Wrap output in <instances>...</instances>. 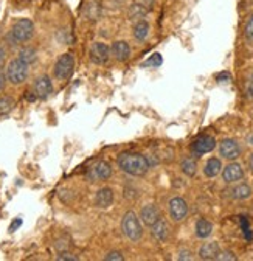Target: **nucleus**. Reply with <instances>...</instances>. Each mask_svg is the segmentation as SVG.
<instances>
[{
  "label": "nucleus",
  "mask_w": 253,
  "mask_h": 261,
  "mask_svg": "<svg viewBox=\"0 0 253 261\" xmlns=\"http://www.w3.org/2000/svg\"><path fill=\"white\" fill-rule=\"evenodd\" d=\"M117 165L123 173L134 177L146 176L151 168L148 157L138 152H121L117 159Z\"/></svg>",
  "instance_id": "1"
},
{
  "label": "nucleus",
  "mask_w": 253,
  "mask_h": 261,
  "mask_svg": "<svg viewBox=\"0 0 253 261\" xmlns=\"http://www.w3.org/2000/svg\"><path fill=\"white\" fill-rule=\"evenodd\" d=\"M121 230L128 240L134 243L140 241L143 237V227L140 218L134 212H128L121 219Z\"/></svg>",
  "instance_id": "2"
},
{
  "label": "nucleus",
  "mask_w": 253,
  "mask_h": 261,
  "mask_svg": "<svg viewBox=\"0 0 253 261\" xmlns=\"http://www.w3.org/2000/svg\"><path fill=\"white\" fill-rule=\"evenodd\" d=\"M28 75H30V65L26 62H23L22 59L16 58L8 62L7 70H5V78L11 84H14V86L23 84L28 80Z\"/></svg>",
  "instance_id": "3"
},
{
  "label": "nucleus",
  "mask_w": 253,
  "mask_h": 261,
  "mask_svg": "<svg viewBox=\"0 0 253 261\" xmlns=\"http://www.w3.org/2000/svg\"><path fill=\"white\" fill-rule=\"evenodd\" d=\"M35 35V25L30 19H19L14 22L10 31V41L13 44H23Z\"/></svg>",
  "instance_id": "4"
},
{
  "label": "nucleus",
  "mask_w": 253,
  "mask_h": 261,
  "mask_svg": "<svg viewBox=\"0 0 253 261\" xmlns=\"http://www.w3.org/2000/svg\"><path fill=\"white\" fill-rule=\"evenodd\" d=\"M75 69V58L70 53H64L58 58V61L54 62V67H53V75L56 80L59 81H64L69 80L73 73Z\"/></svg>",
  "instance_id": "5"
},
{
  "label": "nucleus",
  "mask_w": 253,
  "mask_h": 261,
  "mask_svg": "<svg viewBox=\"0 0 253 261\" xmlns=\"http://www.w3.org/2000/svg\"><path fill=\"white\" fill-rule=\"evenodd\" d=\"M114 170L110 167V163L106 160H100L87 171V179L90 182H106L107 179H110Z\"/></svg>",
  "instance_id": "6"
},
{
  "label": "nucleus",
  "mask_w": 253,
  "mask_h": 261,
  "mask_svg": "<svg viewBox=\"0 0 253 261\" xmlns=\"http://www.w3.org/2000/svg\"><path fill=\"white\" fill-rule=\"evenodd\" d=\"M168 210L174 222H180L188 216V204L183 198H173L168 204Z\"/></svg>",
  "instance_id": "7"
},
{
  "label": "nucleus",
  "mask_w": 253,
  "mask_h": 261,
  "mask_svg": "<svg viewBox=\"0 0 253 261\" xmlns=\"http://www.w3.org/2000/svg\"><path fill=\"white\" fill-rule=\"evenodd\" d=\"M33 93L39 100H45V98H48L53 93V83L48 75H41L36 78L33 84Z\"/></svg>",
  "instance_id": "8"
},
{
  "label": "nucleus",
  "mask_w": 253,
  "mask_h": 261,
  "mask_svg": "<svg viewBox=\"0 0 253 261\" xmlns=\"http://www.w3.org/2000/svg\"><path fill=\"white\" fill-rule=\"evenodd\" d=\"M219 154L227 160H236L241 155V146L235 139H224L219 143Z\"/></svg>",
  "instance_id": "9"
},
{
  "label": "nucleus",
  "mask_w": 253,
  "mask_h": 261,
  "mask_svg": "<svg viewBox=\"0 0 253 261\" xmlns=\"http://www.w3.org/2000/svg\"><path fill=\"white\" fill-rule=\"evenodd\" d=\"M216 148V140L213 136H199L193 143H191V151L194 155H202L207 152H211Z\"/></svg>",
  "instance_id": "10"
},
{
  "label": "nucleus",
  "mask_w": 253,
  "mask_h": 261,
  "mask_svg": "<svg viewBox=\"0 0 253 261\" xmlns=\"http://www.w3.org/2000/svg\"><path fill=\"white\" fill-rule=\"evenodd\" d=\"M89 56L93 64H106L110 59V48L103 42H95L90 47Z\"/></svg>",
  "instance_id": "11"
},
{
  "label": "nucleus",
  "mask_w": 253,
  "mask_h": 261,
  "mask_svg": "<svg viewBox=\"0 0 253 261\" xmlns=\"http://www.w3.org/2000/svg\"><path fill=\"white\" fill-rule=\"evenodd\" d=\"M222 179L226 184H236L244 179V168L236 162H232L224 168L222 171Z\"/></svg>",
  "instance_id": "12"
},
{
  "label": "nucleus",
  "mask_w": 253,
  "mask_h": 261,
  "mask_svg": "<svg viewBox=\"0 0 253 261\" xmlns=\"http://www.w3.org/2000/svg\"><path fill=\"white\" fill-rule=\"evenodd\" d=\"M93 204L97 208H101V210H106L109 208L112 204H114V191L112 188L109 187H103L97 191L95 194V199H93Z\"/></svg>",
  "instance_id": "13"
},
{
  "label": "nucleus",
  "mask_w": 253,
  "mask_h": 261,
  "mask_svg": "<svg viewBox=\"0 0 253 261\" xmlns=\"http://www.w3.org/2000/svg\"><path fill=\"white\" fill-rule=\"evenodd\" d=\"M138 218H140L142 224L151 227L152 224H155L157 221H159V219L162 218V215H160L159 207H155L154 204H149V205H145V207L140 210Z\"/></svg>",
  "instance_id": "14"
},
{
  "label": "nucleus",
  "mask_w": 253,
  "mask_h": 261,
  "mask_svg": "<svg viewBox=\"0 0 253 261\" xmlns=\"http://www.w3.org/2000/svg\"><path fill=\"white\" fill-rule=\"evenodd\" d=\"M151 233L154 237V240H157L159 243H165L170 238V225L165 219H159L155 224L151 225Z\"/></svg>",
  "instance_id": "15"
},
{
  "label": "nucleus",
  "mask_w": 253,
  "mask_h": 261,
  "mask_svg": "<svg viewBox=\"0 0 253 261\" xmlns=\"http://www.w3.org/2000/svg\"><path fill=\"white\" fill-rule=\"evenodd\" d=\"M110 55L117 61L124 62V61H128L129 56H131V47L126 41H115L112 44V47H110Z\"/></svg>",
  "instance_id": "16"
},
{
  "label": "nucleus",
  "mask_w": 253,
  "mask_h": 261,
  "mask_svg": "<svg viewBox=\"0 0 253 261\" xmlns=\"http://www.w3.org/2000/svg\"><path fill=\"white\" fill-rule=\"evenodd\" d=\"M219 253H220V247H219V244L216 241L205 243L199 249V258L201 259H205V261H214V259H217Z\"/></svg>",
  "instance_id": "17"
},
{
  "label": "nucleus",
  "mask_w": 253,
  "mask_h": 261,
  "mask_svg": "<svg viewBox=\"0 0 253 261\" xmlns=\"http://www.w3.org/2000/svg\"><path fill=\"white\" fill-rule=\"evenodd\" d=\"M232 198L236 199V201H245L251 196V187L245 182H241V184H236L232 190Z\"/></svg>",
  "instance_id": "18"
},
{
  "label": "nucleus",
  "mask_w": 253,
  "mask_h": 261,
  "mask_svg": "<svg viewBox=\"0 0 253 261\" xmlns=\"http://www.w3.org/2000/svg\"><path fill=\"white\" fill-rule=\"evenodd\" d=\"M220 171H222V162H220L217 157H211L207 160L205 167H204V174L207 177H216Z\"/></svg>",
  "instance_id": "19"
},
{
  "label": "nucleus",
  "mask_w": 253,
  "mask_h": 261,
  "mask_svg": "<svg viewBox=\"0 0 253 261\" xmlns=\"http://www.w3.org/2000/svg\"><path fill=\"white\" fill-rule=\"evenodd\" d=\"M211 233H213V224L205 218L198 219V222H196V235L199 238H208Z\"/></svg>",
  "instance_id": "20"
},
{
  "label": "nucleus",
  "mask_w": 253,
  "mask_h": 261,
  "mask_svg": "<svg viewBox=\"0 0 253 261\" xmlns=\"http://www.w3.org/2000/svg\"><path fill=\"white\" fill-rule=\"evenodd\" d=\"M180 168H182V173L183 174H186L188 177H193L198 173V162L193 157H186V159L182 160Z\"/></svg>",
  "instance_id": "21"
},
{
  "label": "nucleus",
  "mask_w": 253,
  "mask_h": 261,
  "mask_svg": "<svg viewBox=\"0 0 253 261\" xmlns=\"http://www.w3.org/2000/svg\"><path fill=\"white\" fill-rule=\"evenodd\" d=\"M149 36V23L146 20H140L134 25V38L137 41H145Z\"/></svg>",
  "instance_id": "22"
},
{
  "label": "nucleus",
  "mask_w": 253,
  "mask_h": 261,
  "mask_svg": "<svg viewBox=\"0 0 253 261\" xmlns=\"http://www.w3.org/2000/svg\"><path fill=\"white\" fill-rule=\"evenodd\" d=\"M17 58L22 59L23 62H26L28 65H31L33 62L38 61V53H36V50H35L33 47H23V48L19 51Z\"/></svg>",
  "instance_id": "23"
},
{
  "label": "nucleus",
  "mask_w": 253,
  "mask_h": 261,
  "mask_svg": "<svg viewBox=\"0 0 253 261\" xmlns=\"http://www.w3.org/2000/svg\"><path fill=\"white\" fill-rule=\"evenodd\" d=\"M14 108V100L11 96H0V115H7Z\"/></svg>",
  "instance_id": "24"
},
{
  "label": "nucleus",
  "mask_w": 253,
  "mask_h": 261,
  "mask_svg": "<svg viewBox=\"0 0 253 261\" xmlns=\"http://www.w3.org/2000/svg\"><path fill=\"white\" fill-rule=\"evenodd\" d=\"M162 62H163L162 55L154 53V55L149 56V59H146L142 65H143V67H159V65H162Z\"/></svg>",
  "instance_id": "25"
},
{
  "label": "nucleus",
  "mask_w": 253,
  "mask_h": 261,
  "mask_svg": "<svg viewBox=\"0 0 253 261\" xmlns=\"http://www.w3.org/2000/svg\"><path fill=\"white\" fill-rule=\"evenodd\" d=\"M244 38L248 44H253V14H250L245 28H244Z\"/></svg>",
  "instance_id": "26"
},
{
  "label": "nucleus",
  "mask_w": 253,
  "mask_h": 261,
  "mask_svg": "<svg viewBox=\"0 0 253 261\" xmlns=\"http://www.w3.org/2000/svg\"><path fill=\"white\" fill-rule=\"evenodd\" d=\"M219 261H236V255L232 252V250H220L219 256H217Z\"/></svg>",
  "instance_id": "27"
},
{
  "label": "nucleus",
  "mask_w": 253,
  "mask_h": 261,
  "mask_svg": "<svg viewBox=\"0 0 253 261\" xmlns=\"http://www.w3.org/2000/svg\"><path fill=\"white\" fill-rule=\"evenodd\" d=\"M104 259H106V261H123L124 256H123V253L118 252V250H110L109 253H106Z\"/></svg>",
  "instance_id": "28"
},
{
  "label": "nucleus",
  "mask_w": 253,
  "mask_h": 261,
  "mask_svg": "<svg viewBox=\"0 0 253 261\" xmlns=\"http://www.w3.org/2000/svg\"><path fill=\"white\" fill-rule=\"evenodd\" d=\"M56 259H59V261H78V256H75L70 252H62L56 256Z\"/></svg>",
  "instance_id": "29"
},
{
  "label": "nucleus",
  "mask_w": 253,
  "mask_h": 261,
  "mask_svg": "<svg viewBox=\"0 0 253 261\" xmlns=\"http://www.w3.org/2000/svg\"><path fill=\"white\" fill-rule=\"evenodd\" d=\"M180 261H185V259H193V252L188 250V249H182L179 252V256H177Z\"/></svg>",
  "instance_id": "30"
},
{
  "label": "nucleus",
  "mask_w": 253,
  "mask_h": 261,
  "mask_svg": "<svg viewBox=\"0 0 253 261\" xmlns=\"http://www.w3.org/2000/svg\"><path fill=\"white\" fill-rule=\"evenodd\" d=\"M216 78H217V81H219V83H227V81H230V78H232V76H230V73L224 72V73H219Z\"/></svg>",
  "instance_id": "31"
},
{
  "label": "nucleus",
  "mask_w": 253,
  "mask_h": 261,
  "mask_svg": "<svg viewBox=\"0 0 253 261\" xmlns=\"http://www.w3.org/2000/svg\"><path fill=\"white\" fill-rule=\"evenodd\" d=\"M22 225V219L20 218H17L16 221H13L11 222V225H10V232L13 233V232H16V228H19Z\"/></svg>",
  "instance_id": "32"
},
{
  "label": "nucleus",
  "mask_w": 253,
  "mask_h": 261,
  "mask_svg": "<svg viewBox=\"0 0 253 261\" xmlns=\"http://www.w3.org/2000/svg\"><path fill=\"white\" fill-rule=\"evenodd\" d=\"M248 95L253 100V72H251V76H250V81H248Z\"/></svg>",
  "instance_id": "33"
},
{
  "label": "nucleus",
  "mask_w": 253,
  "mask_h": 261,
  "mask_svg": "<svg viewBox=\"0 0 253 261\" xmlns=\"http://www.w3.org/2000/svg\"><path fill=\"white\" fill-rule=\"evenodd\" d=\"M5 76H4V72H2V69H0V90H2V87H4V84H5Z\"/></svg>",
  "instance_id": "34"
},
{
  "label": "nucleus",
  "mask_w": 253,
  "mask_h": 261,
  "mask_svg": "<svg viewBox=\"0 0 253 261\" xmlns=\"http://www.w3.org/2000/svg\"><path fill=\"white\" fill-rule=\"evenodd\" d=\"M248 168L253 173V154H250V157H248Z\"/></svg>",
  "instance_id": "35"
}]
</instances>
